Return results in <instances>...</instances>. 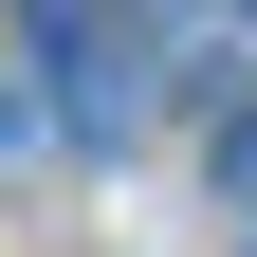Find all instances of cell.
Listing matches in <instances>:
<instances>
[{
	"label": "cell",
	"mask_w": 257,
	"mask_h": 257,
	"mask_svg": "<svg viewBox=\"0 0 257 257\" xmlns=\"http://www.w3.org/2000/svg\"><path fill=\"white\" fill-rule=\"evenodd\" d=\"M37 19H55V0H37Z\"/></svg>",
	"instance_id": "3957f363"
},
{
	"label": "cell",
	"mask_w": 257,
	"mask_h": 257,
	"mask_svg": "<svg viewBox=\"0 0 257 257\" xmlns=\"http://www.w3.org/2000/svg\"><path fill=\"white\" fill-rule=\"evenodd\" d=\"M55 128H74V147H128V128H147V55L110 37V19H74V0H55V92H37Z\"/></svg>",
	"instance_id": "6da1fadb"
},
{
	"label": "cell",
	"mask_w": 257,
	"mask_h": 257,
	"mask_svg": "<svg viewBox=\"0 0 257 257\" xmlns=\"http://www.w3.org/2000/svg\"><path fill=\"white\" fill-rule=\"evenodd\" d=\"M220 202H239V220H257V110H239V128H220Z\"/></svg>",
	"instance_id": "7a4b0ae2"
}]
</instances>
